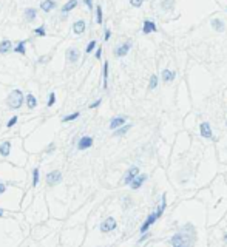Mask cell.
Instances as JSON below:
<instances>
[{"mask_svg":"<svg viewBox=\"0 0 227 247\" xmlns=\"http://www.w3.org/2000/svg\"><path fill=\"white\" fill-rule=\"evenodd\" d=\"M23 100H25V96L20 90H13L6 97V104L11 110H19L23 105Z\"/></svg>","mask_w":227,"mask_h":247,"instance_id":"1","label":"cell"},{"mask_svg":"<svg viewBox=\"0 0 227 247\" xmlns=\"http://www.w3.org/2000/svg\"><path fill=\"white\" fill-rule=\"evenodd\" d=\"M195 238H190L189 233H184V232H179V233H175L170 238V244L175 247H187L193 243Z\"/></svg>","mask_w":227,"mask_h":247,"instance_id":"2","label":"cell"},{"mask_svg":"<svg viewBox=\"0 0 227 247\" xmlns=\"http://www.w3.org/2000/svg\"><path fill=\"white\" fill-rule=\"evenodd\" d=\"M159 218H161V216L158 215V212H153V213H150V215L147 216L145 223L141 226V233H145V232H147V230H149V228H150L151 226L156 223V219H159Z\"/></svg>","mask_w":227,"mask_h":247,"instance_id":"3","label":"cell"},{"mask_svg":"<svg viewBox=\"0 0 227 247\" xmlns=\"http://www.w3.org/2000/svg\"><path fill=\"white\" fill-rule=\"evenodd\" d=\"M116 227H117L116 219H114V218H107V219L102 221V224H100V232H102V233H108V232L114 230Z\"/></svg>","mask_w":227,"mask_h":247,"instance_id":"4","label":"cell"},{"mask_svg":"<svg viewBox=\"0 0 227 247\" xmlns=\"http://www.w3.org/2000/svg\"><path fill=\"white\" fill-rule=\"evenodd\" d=\"M62 181V173L59 170H54V171H50L46 175V184L48 185H56Z\"/></svg>","mask_w":227,"mask_h":247,"instance_id":"5","label":"cell"},{"mask_svg":"<svg viewBox=\"0 0 227 247\" xmlns=\"http://www.w3.org/2000/svg\"><path fill=\"white\" fill-rule=\"evenodd\" d=\"M138 175H139V167H130V169L127 170V173H125V176H124V184H125V185H127V184L130 185V182H132Z\"/></svg>","mask_w":227,"mask_h":247,"instance_id":"6","label":"cell"},{"mask_svg":"<svg viewBox=\"0 0 227 247\" xmlns=\"http://www.w3.org/2000/svg\"><path fill=\"white\" fill-rule=\"evenodd\" d=\"M93 145V137L91 136H82L77 142V148L79 150H87Z\"/></svg>","mask_w":227,"mask_h":247,"instance_id":"7","label":"cell"},{"mask_svg":"<svg viewBox=\"0 0 227 247\" xmlns=\"http://www.w3.org/2000/svg\"><path fill=\"white\" fill-rule=\"evenodd\" d=\"M130 48H132V42H125V43H122V45H119V46L116 48L114 54H116V57H124L128 54Z\"/></svg>","mask_w":227,"mask_h":247,"instance_id":"8","label":"cell"},{"mask_svg":"<svg viewBox=\"0 0 227 247\" xmlns=\"http://www.w3.org/2000/svg\"><path fill=\"white\" fill-rule=\"evenodd\" d=\"M156 31H158V26L153 20H144V26H142L144 34H151V33H156Z\"/></svg>","mask_w":227,"mask_h":247,"instance_id":"9","label":"cell"},{"mask_svg":"<svg viewBox=\"0 0 227 247\" xmlns=\"http://www.w3.org/2000/svg\"><path fill=\"white\" fill-rule=\"evenodd\" d=\"M199 133H201L203 137H207V139H210V137L213 136V133H212V127H210L208 122H201V125H199Z\"/></svg>","mask_w":227,"mask_h":247,"instance_id":"10","label":"cell"},{"mask_svg":"<svg viewBox=\"0 0 227 247\" xmlns=\"http://www.w3.org/2000/svg\"><path fill=\"white\" fill-rule=\"evenodd\" d=\"M145 181H147V175H141V176L138 175L132 182H130V187H132L133 190H138L139 187H142V184H144Z\"/></svg>","mask_w":227,"mask_h":247,"instance_id":"11","label":"cell"},{"mask_svg":"<svg viewBox=\"0 0 227 247\" xmlns=\"http://www.w3.org/2000/svg\"><path fill=\"white\" fill-rule=\"evenodd\" d=\"M125 122H127V119H125L124 116H117V117H113V119H111V122H110V130H116V128L122 127Z\"/></svg>","mask_w":227,"mask_h":247,"instance_id":"12","label":"cell"},{"mask_svg":"<svg viewBox=\"0 0 227 247\" xmlns=\"http://www.w3.org/2000/svg\"><path fill=\"white\" fill-rule=\"evenodd\" d=\"M85 28H87V25H85V22L84 20H77V22H74L73 23V33L74 34H82L84 31H85Z\"/></svg>","mask_w":227,"mask_h":247,"instance_id":"13","label":"cell"},{"mask_svg":"<svg viewBox=\"0 0 227 247\" xmlns=\"http://www.w3.org/2000/svg\"><path fill=\"white\" fill-rule=\"evenodd\" d=\"M9 152H11V142L9 141H3L0 144V154L3 158H8L9 156Z\"/></svg>","mask_w":227,"mask_h":247,"instance_id":"14","label":"cell"},{"mask_svg":"<svg viewBox=\"0 0 227 247\" xmlns=\"http://www.w3.org/2000/svg\"><path fill=\"white\" fill-rule=\"evenodd\" d=\"M54 6H56V2H54V0H45V2H42V3H40V9H42V11H45V13L53 11V9H54Z\"/></svg>","mask_w":227,"mask_h":247,"instance_id":"15","label":"cell"},{"mask_svg":"<svg viewBox=\"0 0 227 247\" xmlns=\"http://www.w3.org/2000/svg\"><path fill=\"white\" fill-rule=\"evenodd\" d=\"M175 79H176V71H171V70H164V71H162V80H164L165 83L173 82Z\"/></svg>","mask_w":227,"mask_h":247,"instance_id":"16","label":"cell"},{"mask_svg":"<svg viewBox=\"0 0 227 247\" xmlns=\"http://www.w3.org/2000/svg\"><path fill=\"white\" fill-rule=\"evenodd\" d=\"M67 57H68L70 62H77L79 57H80V53H79L77 48H70V50L67 51Z\"/></svg>","mask_w":227,"mask_h":247,"instance_id":"17","label":"cell"},{"mask_svg":"<svg viewBox=\"0 0 227 247\" xmlns=\"http://www.w3.org/2000/svg\"><path fill=\"white\" fill-rule=\"evenodd\" d=\"M212 26H213V30H216L218 33H223V31L226 30V23L221 19H213L212 20Z\"/></svg>","mask_w":227,"mask_h":247,"instance_id":"18","label":"cell"},{"mask_svg":"<svg viewBox=\"0 0 227 247\" xmlns=\"http://www.w3.org/2000/svg\"><path fill=\"white\" fill-rule=\"evenodd\" d=\"M11 50H13L11 40H3V42L0 43V54H6V53L11 51Z\"/></svg>","mask_w":227,"mask_h":247,"instance_id":"19","label":"cell"},{"mask_svg":"<svg viewBox=\"0 0 227 247\" xmlns=\"http://www.w3.org/2000/svg\"><path fill=\"white\" fill-rule=\"evenodd\" d=\"M26 107L30 108V110H34L36 107H37V99H36V96H33V94H28L26 96Z\"/></svg>","mask_w":227,"mask_h":247,"instance_id":"20","label":"cell"},{"mask_svg":"<svg viewBox=\"0 0 227 247\" xmlns=\"http://www.w3.org/2000/svg\"><path fill=\"white\" fill-rule=\"evenodd\" d=\"M76 6H77V0H70V2H67V3L63 5L62 13H63V14H67V13H70L71 9H74Z\"/></svg>","mask_w":227,"mask_h":247,"instance_id":"21","label":"cell"},{"mask_svg":"<svg viewBox=\"0 0 227 247\" xmlns=\"http://www.w3.org/2000/svg\"><path fill=\"white\" fill-rule=\"evenodd\" d=\"M25 46H26V40H20L13 50H14L16 53H19V54H26V48H25Z\"/></svg>","mask_w":227,"mask_h":247,"instance_id":"22","label":"cell"},{"mask_svg":"<svg viewBox=\"0 0 227 247\" xmlns=\"http://www.w3.org/2000/svg\"><path fill=\"white\" fill-rule=\"evenodd\" d=\"M25 17H26L28 22H33V20H36V17H37V11L34 8H28L25 11Z\"/></svg>","mask_w":227,"mask_h":247,"instance_id":"23","label":"cell"},{"mask_svg":"<svg viewBox=\"0 0 227 247\" xmlns=\"http://www.w3.org/2000/svg\"><path fill=\"white\" fill-rule=\"evenodd\" d=\"M102 76H104V90L108 88V62L104 63V71H102Z\"/></svg>","mask_w":227,"mask_h":247,"instance_id":"24","label":"cell"},{"mask_svg":"<svg viewBox=\"0 0 227 247\" xmlns=\"http://www.w3.org/2000/svg\"><path fill=\"white\" fill-rule=\"evenodd\" d=\"M130 128H132V125H130V124H128V125H122V127H119V128L113 130V132H114V136H124V134L130 130Z\"/></svg>","mask_w":227,"mask_h":247,"instance_id":"25","label":"cell"},{"mask_svg":"<svg viewBox=\"0 0 227 247\" xmlns=\"http://www.w3.org/2000/svg\"><path fill=\"white\" fill-rule=\"evenodd\" d=\"M96 20H97V23L102 25V20H104V16H102V6H96Z\"/></svg>","mask_w":227,"mask_h":247,"instance_id":"26","label":"cell"},{"mask_svg":"<svg viewBox=\"0 0 227 247\" xmlns=\"http://www.w3.org/2000/svg\"><path fill=\"white\" fill-rule=\"evenodd\" d=\"M39 178H40V171H39V169H34L33 170V185L34 187L39 184Z\"/></svg>","mask_w":227,"mask_h":247,"instance_id":"27","label":"cell"},{"mask_svg":"<svg viewBox=\"0 0 227 247\" xmlns=\"http://www.w3.org/2000/svg\"><path fill=\"white\" fill-rule=\"evenodd\" d=\"M79 116H80V113H79V111H76V113L70 114V116H67V117H63V119H62V122H71V121H76Z\"/></svg>","mask_w":227,"mask_h":247,"instance_id":"28","label":"cell"},{"mask_svg":"<svg viewBox=\"0 0 227 247\" xmlns=\"http://www.w3.org/2000/svg\"><path fill=\"white\" fill-rule=\"evenodd\" d=\"M156 87H158V77L153 74V76L150 77V82H149V88H150V90H154Z\"/></svg>","mask_w":227,"mask_h":247,"instance_id":"29","label":"cell"},{"mask_svg":"<svg viewBox=\"0 0 227 247\" xmlns=\"http://www.w3.org/2000/svg\"><path fill=\"white\" fill-rule=\"evenodd\" d=\"M34 34H37V36H40V37H45V36H46L45 26L42 25V26H39V28H36V30H34Z\"/></svg>","mask_w":227,"mask_h":247,"instance_id":"30","label":"cell"},{"mask_svg":"<svg viewBox=\"0 0 227 247\" xmlns=\"http://www.w3.org/2000/svg\"><path fill=\"white\" fill-rule=\"evenodd\" d=\"M95 46H96V40H91V42L87 45V48H85V53H87V54H90V53L95 50Z\"/></svg>","mask_w":227,"mask_h":247,"instance_id":"31","label":"cell"},{"mask_svg":"<svg viewBox=\"0 0 227 247\" xmlns=\"http://www.w3.org/2000/svg\"><path fill=\"white\" fill-rule=\"evenodd\" d=\"M54 104H56V94L51 93V94L48 96V104H46V105H48V107H53Z\"/></svg>","mask_w":227,"mask_h":247,"instance_id":"32","label":"cell"},{"mask_svg":"<svg viewBox=\"0 0 227 247\" xmlns=\"http://www.w3.org/2000/svg\"><path fill=\"white\" fill-rule=\"evenodd\" d=\"M16 122H17V116H13V117L9 119V122L6 124V127H8V128H13V127L16 125Z\"/></svg>","mask_w":227,"mask_h":247,"instance_id":"33","label":"cell"},{"mask_svg":"<svg viewBox=\"0 0 227 247\" xmlns=\"http://www.w3.org/2000/svg\"><path fill=\"white\" fill-rule=\"evenodd\" d=\"M171 6H173V0H164L162 2V8L164 9H170Z\"/></svg>","mask_w":227,"mask_h":247,"instance_id":"34","label":"cell"},{"mask_svg":"<svg viewBox=\"0 0 227 247\" xmlns=\"http://www.w3.org/2000/svg\"><path fill=\"white\" fill-rule=\"evenodd\" d=\"M142 3H144V0H130V5L134 6V8H139V6H142Z\"/></svg>","mask_w":227,"mask_h":247,"instance_id":"35","label":"cell"},{"mask_svg":"<svg viewBox=\"0 0 227 247\" xmlns=\"http://www.w3.org/2000/svg\"><path fill=\"white\" fill-rule=\"evenodd\" d=\"M100 102H102V99H97L96 102H93V104L90 105V110H93V108H97V107L100 105Z\"/></svg>","mask_w":227,"mask_h":247,"instance_id":"36","label":"cell"},{"mask_svg":"<svg viewBox=\"0 0 227 247\" xmlns=\"http://www.w3.org/2000/svg\"><path fill=\"white\" fill-rule=\"evenodd\" d=\"M110 37H111V31L107 28V30H105V36H104V39H105V40H110Z\"/></svg>","mask_w":227,"mask_h":247,"instance_id":"37","label":"cell"},{"mask_svg":"<svg viewBox=\"0 0 227 247\" xmlns=\"http://www.w3.org/2000/svg\"><path fill=\"white\" fill-rule=\"evenodd\" d=\"M6 187H8L6 184H3V182H0V195H3V193L6 191Z\"/></svg>","mask_w":227,"mask_h":247,"instance_id":"38","label":"cell"},{"mask_svg":"<svg viewBox=\"0 0 227 247\" xmlns=\"http://www.w3.org/2000/svg\"><path fill=\"white\" fill-rule=\"evenodd\" d=\"M54 150H56V145H54V144H50L48 148H46V153H51V152H54Z\"/></svg>","mask_w":227,"mask_h":247,"instance_id":"39","label":"cell"},{"mask_svg":"<svg viewBox=\"0 0 227 247\" xmlns=\"http://www.w3.org/2000/svg\"><path fill=\"white\" fill-rule=\"evenodd\" d=\"M84 2H85V5L88 6V9L91 11V8H93V0H84Z\"/></svg>","mask_w":227,"mask_h":247,"instance_id":"40","label":"cell"},{"mask_svg":"<svg viewBox=\"0 0 227 247\" xmlns=\"http://www.w3.org/2000/svg\"><path fill=\"white\" fill-rule=\"evenodd\" d=\"M100 56H102V48H99V50L96 51V59H100Z\"/></svg>","mask_w":227,"mask_h":247,"instance_id":"41","label":"cell"},{"mask_svg":"<svg viewBox=\"0 0 227 247\" xmlns=\"http://www.w3.org/2000/svg\"><path fill=\"white\" fill-rule=\"evenodd\" d=\"M147 236H149V233H147V232H145V233H144V236H142V238H141V239H139V243H144V241H145V239H147Z\"/></svg>","mask_w":227,"mask_h":247,"instance_id":"42","label":"cell"},{"mask_svg":"<svg viewBox=\"0 0 227 247\" xmlns=\"http://www.w3.org/2000/svg\"><path fill=\"white\" fill-rule=\"evenodd\" d=\"M3 215H5V212H3V209H0V218H3Z\"/></svg>","mask_w":227,"mask_h":247,"instance_id":"43","label":"cell"},{"mask_svg":"<svg viewBox=\"0 0 227 247\" xmlns=\"http://www.w3.org/2000/svg\"><path fill=\"white\" fill-rule=\"evenodd\" d=\"M224 241H226V243H227V233H226V235H224Z\"/></svg>","mask_w":227,"mask_h":247,"instance_id":"44","label":"cell"}]
</instances>
